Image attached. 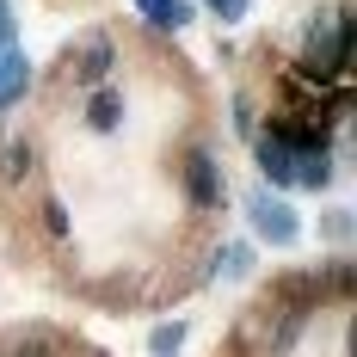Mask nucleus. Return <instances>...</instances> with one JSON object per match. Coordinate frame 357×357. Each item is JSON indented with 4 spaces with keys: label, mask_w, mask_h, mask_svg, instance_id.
I'll use <instances>...</instances> for the list:
<instances>
[{
    "label": "nucleus",
    "mask_w": 357,
    "mask_h": 357,
    "mask_svg": "<svg viewBox=\"0 0 357 357\" xmlns=\"http://www.w3.org/2000/svg\"><path fill=\"white\" fill-rule=\"evenodd\" d=\"M50 351V339H31V345H6V357H43Z\"/></svg>",
    "instance_id": "10"
},
{
    "label": "nucleus",
    "mask_w": 357,
    "mask_h": 357,
    "mask_svg": "<svg viewBox=\"0 0 357 357\" xmlns=\"http://www.w3.org/2000/svg\"><path fill=\"white\" fill-rule=\"evenodd\" d=\"M215 6V19H241V13H247V0H210Z\"/></svg>",
    "instance_id": "11"
},
{
    "label": "nucleus",
    "mask_w": 357,
    "mask_h": 357,
    "mask_svg": "<svg viewBox=\"0 0 357 357\" xmlns=\"http://www.w3.org/2000/svg\"><path fill=\"white\" fill-rule=\"evenodd\" d=\"M136 6H142L160 31H185V25H191V6H185V0H136Z\"/></svg>",
    "instance_id": "5"
},
{
    "label": "nucleus",
    "mask_w": 357,
    "mask_h": 357,
    "mask_svg": "<svg viewBox=\"0 0 357 357\" xmlns=\"http://www.w3.org/2000/svg\"><path fill=\"white\" fill-rule=\"evenodd\" d=\"M117 117H123V99L117 93H99L93 99V130H117Z\"/></svg>",
    "instance_id": "8"
},
{
    "label": "nucleus",
    "mask_w": 357,
    "mask_h": 357,
    "mask_svg": "<svg viewBox=\"0 0 357 357\" xmlns=\"http://www.w3.org/2000/svg\"><path fill=\"white\" fill-rule=\"evenodd\" d=\"M222 259H228V265H222L228 278H241V271H247V247H228V252H222Z\"/></svg>",
    "instance_id": "9"
},
{
    "label": "nucleus",
    "mask_w": 357,
    "mask_h": 357,
    "mask_svg": "<svg viewBox=\"0 0 357 357\" xmlns=\"http://www.w3.org/2000/svg\"><path fill=\"white\" fill-rule=\"evenodd\" d=\"M105 68H111V43H105V37H93V43H86V56H80V74H86V80H99Z\"/></svg>",
    "instance_id": "7"
},
{
    "label": "nucleus",
    "mask_w": 357,
    "mask_h": 357,
    "mask_svg": "<svg viewBox=\"0 0 357 357\" xmlns=\"http://www.w3.org/2000/svg\"><path fill=\"white\" fill-rule=\"evenodd\" d=\"M351 62V13H333L308 31V68L314 74H345Z\"/></svg>",
    "instance_id": "1"
},
{
    "label": "nucleus",
    "mask_w": 357,
    "mask_h": 357,
    "mask_svg": "<svg viewBox=\"0 0 357 357\" xmlns=\"http://www.w3.org/2000/svg\"><path fill=\"white\" fill-rule=\"evenodd\" d=\"M25 86H31V62H25V50H6V56H0V105H13Z\"/></svg>",
    "instance_id": "4"
},
{
    "label": "nucleus",
    "mask_w": 357,
    "mask_h": 357,
    "mask_svg": "<svg viewBox=\"0 0 357 357\" xmlns=\"http://www.w3.org/2000/svg\"><path fill=\"white\" fill-rule=\"evenodd\" d=\"M247 215H252V234H259V241H271V247H289V241L302 234V222H296V210H289L284 197H265V191H259Z\"/></svg>",
    "instance_id": "2"
},
{
    "label": "nucleus",
    "mask_w": 357,
    "mask_h": 357,
    "mask_svg": "<svg viewBox=\"0 0 357 357\" xmlns=\"http://www.w3.org/2000/svg\"><path fill=\"white\" fill-rule=\"evenodd\" d=\"M185 185H191V204H222V173H215V160L210 154H191L185 160Z\"/></svg>",
    "instance_id": "3"
},
{
    "label": "nucleus",
    "mask_w": 357,
    "mask_h": 357,
    "mask_svg": "<svg viewBox=\"0 0 357 357\" xmlns=\"http://www.w3.org/2000/svg\"><path fill=\"white\" fill-rule=\"evenodd\" d=\"M178 345H185V326H178V321L154 326V339H148V351H154V357H178Z\"/></svg>",
    "instance_id": "6"
},
{
    "label": "nucleus",
    "mask_w": 357,
    "mask_h": 357,
    "mask_svg": "<svg viewBox=\"0 0 357 357\" xmlns=\"http://www.w3.org/2000/svg\"><path fill=\"white\" fill-rule=\"evenodd\" d=\"M6 43H13V6L0 0V50H6Z\"/></svg>",
    "instance_id": "12"
}]
</instances>
